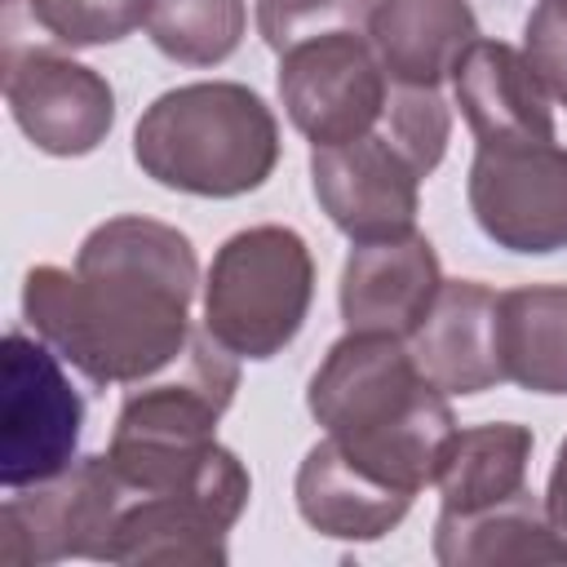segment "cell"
Here are the masks:
<instances>
[{
	"instance_id": "23",
	"label": "cell",
	"mask_w": 567,
	"mask_h": 567,
	"mask_svg": "<svg viewBox=\"0 0 567 567\" xmlns=\"http://www.w3.org/2000/svg\"><path fill=\"white\" fill-rule=\"evenodd\" d=\"M372 9L377 0H257V31L275 53H288L332 31H368Z\"/></svg>"
},
{
	"instance_id": "12",
	"label": "cell",
	"mask_w": 567,
	"mask_h": 567,
	"mask_svg": "<svg viewBox=\"0 0 567 567\" xmlns=\"http://www.w3.org/2000/svg\"><path fill=\"white\" fill-rule=\"evenodd\" d=\"M496 301L501 292L478 279H443L434 306L408 337L416 368L443 394H483L505 381Z\"/></svg>"
},
{
	"instance_id": "14",
	"label": "cell",
	"mask_w": 567,
	"mask_h": 567,
	"mask_svg": "<svg viewBox=\"0 0 567 567\" xmlns=\"http://www.w3.org/2000/svg\"><path fill=\"white\" fill-rule=\"evenodd\" d=\"M292 496H297V514L319 536H332V540H381L408 518L416 501L412 492L350 461L328 434L297 465Z\"/></svg>"
},
{
	"instance_id": "5",
	"label": "cell",
	"mask_w": 567,
	"mask_h": 567,
	"mask_svg": "<svg viewBox=\"0 0 567 567\" xmlns=\"http://www.w3.org/2000/svg\"><path fill=\"white\" fill-rule=\"evenodd\" d=\"M4 106L22 137L58 159L97 151L115 124V89L102 71L44 44L18 0H4Z\"/></svg>"
},
{
	"instance_id": "7",
	"label": "cell",
	"mask_w": 567,
	"mask_h": 567,
	"mask_svg": "<svg viewBox=\"0 0 567 567\" xmlns=\"http://www.w3.org/2000/svg\"><path fill=\"white\" fill-rule=\"evenodd\" d=\"M128 487L111 456H75L49 483L13 487L0 509V558L22 567H49L62 558H106L111 527Z\"/></svg>"
},
{
	"instance_id": "18",
	"label": "cell",
	"mask_w": 567,
	"mask_h": 567,
	"mask_svg": "<svg viewBox=\"0 0 567 567\" xmlns=\"http://www.w3.org/2000/svg\"><path fill=\"white\" fill-rule=\"evenodd\" d=\"M532 447H536V439L518 421L456 430L452 443L443 447V461L434 474L443 514H478V509L523 496Z\"/></svg>"
},
{
	"instance_id": "6",
	"label": "cell",
	"mask_w": 567,
	"mask_h": 567,
	"mask_svg": "<svg viewBox=\"0 0 567 567\" xmlns=\"http://www.w3.org/2000/svg\"><path fill=\"white\" fill-rule=\"evenodd\" d=\"M62 354L22 328L4 332V381H0V483L35 487L75 465L84 399L62 372Z\"/></svg>"
},
{
	"instance_id": "10",
	"label": "cell",
	"mask_w": 567,
	"mask_h": 567,
	"mask_svg": "<svg viewBox=\"0 0 567 567\" xmlns=\"http://www.w3.org/2000/svg\"><path fill=\"white\" fill-rule=\"evenodd\" d=\"M421 177L381 124L341 146H310L315 199L350 244L416 230Z\"/></svg>"
},
{
	"instance_id": "13",
	"label": "cell",
	"mask_w": 567,
	"mask_h": 567,
	"mask_svg": "<svg viewBox=\"0 0 567 567\" xmlns=\"http://www.w3.org/2000/svg\"><path fill=\"white\" fill-rule=\"evenodd\" d=\"M452 93L461 120L470 124L478 146L496 142H549L554 106L536 71L527 66L523 49L501 40H474L452 71Z\"/></svg>"
},
{
	"instance_id": "15",
	"label": "cell",
	"mask_w": 567,
	"mask_h": 567,
	"mask_svg": "<svg viewBox=\"0 0 567 567\" xmlns=\"http://www.w3.org/2000/svg\"><path fill=\"white\" fill-rule=\"evenodd\" d=\"M230 527L235 523H226L199 496H186V492H133L128 487L102 563L221 567L230 558V549H226Z\"/></svg>"
},
{
	"instance_id": "2",
	"label": "cell",
	"mask_w": 567,
	"mask_h": 567,
	"mask_svg": "<svg viewBox=\"0 0 567 567\" xmlns=\"http://www.w3.org/2000/svg\"><path fill=\"white\" fill-rule=\"evenodd\" d=\"M306 408L350 461L412 496L434 483L456 434L447 394L416 368L403 337L381 332L332 341L310 377Z\"/></svg>"
},
{
	"instance_id": "17",
	"label": "cell",
	"mask_w": 567,
	"mask_h": 567,
	"mask_svg": "<svg viewBox=\"0 0 567 567\" xmlns=\"http://www.w3.org/2000/svg\"><path fill=\"white\" fill-rule=\"evenodd\" d=\"M434 558L443 567H505V563H567V536L554 527L532 492L478 514H443L434 523Z\"/></svg>"
},
{
	"instance_id": "9",
	"label": "cell",
	"mask_w": 567,
	"mask_h": 567,
	"mask_svg": "<svg viewBox=\"0 0 567 567\" xmlns=\"http://www.w3.org/2000/svg\"><path fill=\"white\" fill-rule=\"evenodd\" d=\"M465 195L496 248L527 257L567 248V146L558 137L478 146Z\"/></svg>"
},
{
	"instance_id": "25",
	"label": "cell",
	"mask_w": 567,
	"mask_h": 567,
	"mask_svg": "<svg viewBox=\"0 0 567 567\" xmlns=\"http://www.w3.org/2000/svg\"><path fill=\"white\" fill-rule=\"evenodd\" d=\"M545 514L567 536V439L558 443V456H554V470H549V483H545Z\"/></svg>"
},
{
	"instance_id": "16",
	"label": "cell",
	"mask_w": 567,
	"mask_h": 567,
	"mask_svg": "<svg viewBox=\"0 0 567 567\" xmlns=\"http://www.w3.org/2000/svg\"><path fill=\"white\" fill-rule=\"evenodd\" d=\"M478 35L470 0H377L368 18V40L390 84L408 89H439L452 80Z\"/></svg>"
},
{
	"instance_id": "19",
	"label": "cell",
	"mask_w": 567,
	"mask_h": 567,
	"mask_svg": "<svg viewBox=\"0 0 567 567\" xmlns=\"http://www.w3.org/2000/svg\"><path fill=\"white\" fill-rule=\"evenodd\" d=\"M505 381L532 394H567V284H523L496 301Z\"/></svg>"
},
{
	"instance_id": "24",
	"label": "cell",
	"mask_w": 567,
	"mask_h": 567,
	"mask_svg": "<svg viewBox=\"0 0 567 567\" xmlns=\"http://www.w3.org/2000/svg\"><path fill=\"white\" fill-rule=\"evenodd\" d=\"M523 58L545 84L549 102L567 106V0H536L523 22Z\"/></svg>"
},
{
	"instance_id": "1",
	"label": "cell",
	"mask_w": 567,
	"mask_h": 567,
	"mask_svg": "<svg viewBox=\"0 0 567 567\" xmlns=\"http://www.w3.org/2000/svg\"><path fill=\"white\" fill-rule=\"evenodd\" d=\"M195 288V244L168 221L124 213L80 239L71 270H27L22 319L84 381L142 385L186 350Z\"/></svg>"
},
{
	"instance_id": "22",
	"label": "cell",
	"mask_w": 567,
	"mask_h": 567,
	"mask_svg": "<svg viewBox=\"0 0 567 567\" xmlns=\"http://www.w3.org/2000/svg\"><path fill=\"white\" fill-rule=\"evenodd\" d=\"M381 128L394 137V146L430 177L443 155H447V137H452V111L443 102L439 89H408V84H390V102L381 115Z\"/></svg>"
},
{
	"instance_id": "11",
	"label": "cell",
	"mask_w": 567,
	"mask_h": 567,
	"mask_svg": "<svg viewBox=\"0 0 567 567\" xmlns=\"http://www.w3.org/2000/svg\"><path fill=\"white\" fill-rule=\"evenodd\" d=\"M443 288V266L434 244L421 230L363 239L350 248L337 284V306L346 332H381V337H412L425 310Z\"/></svg>"
},
{
	"instance_id": "20",
	"label": "cell",
	"mask_w": 567,
	"mask_h": 567,
	"mask_svg": "<svg viewBox=\"0 0 567 567\" xmlns=\"http://www.w3.org/2000/svg\"><path fill=\"white\" fill-rule=\"evenodd\" d=\"M146 31L164 58L182 66H217L239 49L248 31V4L244 0H151Z\"/></svg>"
},
{
	"instance_id": "4",
	"label": "cell",
	"mask_w": 567,
	"mask_h": 567,
	"mask_svg": "<svg viewBox=\"0 0 567 567\" xmlns=\"http://www.w3.org/2000/svg\"><path fill=\"white\" fill-rule=\"evenodd\" d=\"M315 301V257L292 226L235 230L204 275V328L235 359H275Z\"/></svg>"
},
{
	"instance_id": "21",
	"label": "cell",
	"mask_w": 567,
	"mask_h": 567,
	"mask_svg": "<svg viewBox=\"0 0 567 567\" xmlns=\"http://www.w3.org/2000/svg\"><path fill=\"white\" fill-rule=\"evenodd\" d=\"M18 9L58 49L115 44L151 18V0H18Z\"/></svg>"
},
{
	"instance_id": "8",
	"label": "cell",
	"mask_w": 567,
	"mask_h": 567,
	"mask_svg": "<svg viewBox=\"0 0 567 567\" xmlns=\"http://www.w3.org/2000/svg\"><path fill=\"white\" fill-rule=\"evenodd\" d=\"M279 102L310 146L372 133L390 102V75L368 31H332L279 53Z\"/></svg>"
},
{
	"instance_id": "3",
	"label": "cell",
	"mask_w": 567,
	"mask_h": 567,
	"mask_svg": "<svg viewBox=\"0 0 567 567\" xmlns=\"http://www.w3.org/2000/svg\"><path fill=\"white\" fill-rule=\"evenodd\" d=\"M137 168L182 195L235 199L270 182L279 120L239 80H195L159 93L133 128Z\"/></svg>"
}]
</instances>
